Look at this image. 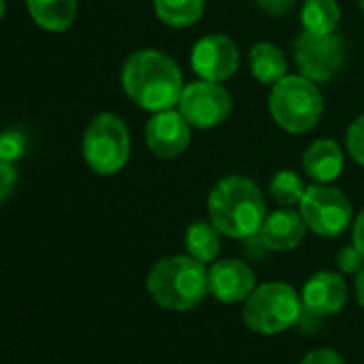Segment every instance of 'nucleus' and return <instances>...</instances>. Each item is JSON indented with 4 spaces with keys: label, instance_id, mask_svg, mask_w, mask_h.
<instances>
[{
    "label": "nucleus",
    "instance_id": "nucleus-26",
    "mask_svg": "<svg viewBox=\"0 0 364 364\" xmlns=\"http://www.w3.org/2000/svg\"><path fill=\"white\" fill-rule=\"evenodd\" d=\"M300 364H345V360L341 358V353H336L330 347H317L313 351H309Z\"/></svg>",
    "mask_w": 364,
    "mask_h": 364
},
{
    "label": "nucleus",
    "instance_id": "nucleus-2",
    "mask_svg": "<svg viewBox=\"0 0 364 364\" xmlns=\"http://www.w3.org/2000/svg\"><path fill=\"white\" fill-rule=\"evenodd\" d=\"M213 225L230 238H253L266 221V202L251 178L228 176L219 180L208 198Z\"/></svg>",
    "mask_w": 364,
    "mask_h": 364
},
{
    "label": "nucleus",
    "instance_id": "nucleus-14",
    "mask_svg": "<svg viewBox=\"0 0 364 364\" xmlns=\"http://www.w3.org/2000/svg\"><path fill=\"white\" fill-rule=\"evenodd\" d=\"M306 230L309 228L300 213L283 208L266 217L257 236L262 245L270 251H291L302 242Z\"/></svg>",
    "mask_w": 364,
    "mask_h": 364
},
{
    "label": "nucleus",
    "instance_id": "nucleus-4",
    "mask_svg": "<svg viewBox=\"0 0 364 364\" xmlns=\"http://www.w3.org/2000/svg\"><path fill=\"white\" fill-rule=\"evenodd\" d=\"M268 107L272 120L281 129L298 135L311 131L319 122L323 114V99L315 88V82L304 75H285L272 86Z\"/></svg>",
    "mask_w": 364,
    "mask_h": 364
},
{
    "label": "nucleus",
    "instance_id": "nucleus-20",
    "mask_svg": "<svg viewBox=\"0 0 364 364\" xmlns=\"http://www.w3.org/2000/svg\"><path fill=\"white\" fill-rule=\"evenodd\" d=\"M341 20V7L336 0H304L300 22L306 33L330 35L336 31Z\"/></svg>",
    "mask_w": 364,
    "mask_h": 364
},
{
    "label": "nucleus",
    "instance_id": "nucleus-23",
    "mask_svg": "<svg viewBox=\"0 0 364 364\" xmlns=\"http://www.w3.org/2000/svg\"><path fill=\"white\" fill-rule=\"evenodd\" d=\"M347 152H349V156L358 163V165H362L364 167V114L362 116H358L351 124H349V129H347Z\"/></svg>",
    "mask_w": 364,
    "mask_h": 364
},
{
    "label": "nucleus",
    "instance_id": "nucleus-6",
    "mask_svg": "<svg viewBox=\"0 0 364 364\" xmlns=\"http://www.w3.org/2000/svg\"><path fill=\"white\" fill-rule=\"evenodd\" d=\"M82 154L95 173H118L127 165L131 154V137L124 120L109 112L95 116L86 127L82 139Z\"/></svg>",
    "mask_w": 364,
    "mask_h": 364
},
{
    "label": "nucleus",
    "instance_id": "nucleus-11",
    "mask_svg": "<svg viewBox=\"0 0 364 364\" xmlns=\"http://www.w3.org/2000/svg\"><path fill=\"white\" fill-rule=\"evenodd\" d=\"M191 141V124L187 118L171 109L156 112L146 124V144L159 159H173L187 150Z\"/></svg>",
    "mask_w": 364,
    "mask_h": 364
},
{
    "label": "nucleus",
    "instance_id": "nucleus-24",
    "mask_svg": "<svg viewBox=\"0 0 364 364\" xmlns=\"http://www.w3.org/2000/svg\"><path fill=\"white\" fill-rule=\"evenodd\" d=\"M336 264H338L343 274H358L364 268V255L358 251L355 245H349V247H343L338 251Z\"/></svg>",
    "mask_w": 364,
    "mask_h": 364
},
{
    "label": "nucleus",
    "instance_id": "nucleus-12",
    "mask_svg": "<svg viewBox=\"0 0 364 364\" xmlns=\"http://www.w3.org/2000/svg\"><path fill=\"white\" fill-rule=\"evenodd\" d=\"M302 311L309 317L334 315L345 306L347 285L338 272L319 270L302 287Z\"/></svg>",
    "mask_w": 364,
    "mask_h": 364
},
{
    "label": "nucleus",
    "instance_id": "nucleus-8",
    "mask_svg": "<svg viewBox=\"0 0 364 364\" xmlns=\"http://www.w3.org/2000/svg\"><path fill=\"white\" fill-rule=\"evenodd\" d=\"M294 58L300 75L315 84L330 82L345 60L343 39L336 33L315 35L302 33L294 43Z\"/></svg>",
    "mask_w": 364,
    "mask_h": 364
},
{
    "label": "nucleus",
    "instance_id": "nucleus-27",
    "mask_svg": "<svg viewBox=\"0 0 364 364\" xmlns=\"http://www.w3.org/2000/svg\"><path fill=\"white\" fill-rule=\"evenodd\" d=\"M257 7H262L266 14H272V16H283L287 14L294 5L296 0H255Z\"/></svg>",
    "mask_w": 364,
    "mask_h": 364
},
{
    "label": "nucleus",
    "instance_id": "nucleus-21",
    "mask_svg": "<svg viewBox=\"0 0 364 364\" xmlns=\"http://www.w3.org/2000/svg\"><path fill=\"white\" fill-rule=\"evenodd\" d=\"M306 193V187L302 178L291 171V169H281L274 173V178L270 180V196L283 206V208H291V206H300L302 198Z\"/></svg>",
    "mask_w": 364,
    "mask_h": 364
},
{
    "label": "nucleus",
    "instance_id": "nucleus-1",
    "mask_svg": "<svg viewBox=\"0 0 364 364\" xmlns=\"http://www.w3.org/2000/svg\"><path fill=\"white\" fill-rule=\"evenodd\" d=\"M122 88L135 105L156 114L180 101L185 84L173 58L159 50H139L122 67Z\"/></svg>",
    "mask_w": 364,
    "mask_h": 364
},
{
    "label": "nucleus",
    "instance_id": "nucleus-10",
    "mask_svg": "<svg viewBox=\"0 0 364 364\" xmlns=\"http://www.w3.org/2000/svg\"><path fill=\"white\" fill-rule=\"evenodd\" d=\"M238 48L228 35L202 37L191 50V67L200 80L221 84L238 71Z\"/></svg>",
    "mask_w": 364,
    "mask_h": 364
},
{
    "label": "nucleus",
    "instance_id": "nucleus-22",
    "mask_svg": "<svg viewBox=\"0 0 364 364\" xmlns=\"http://www.w3.org/2000/svg\"><path fill=\"white\" fill-rule=\"evenodd\" d=\"M26 135L18 129H9L0 133V159H5L9 163L20 161L26 154Z\"/></svg>",
    "mask_w": 364,
    "mask_h": 364
},
{
    "label": "nucleus",
    "instance_id": "nucleus-9",
    "mask_svg": "<svg viewBox=\"0 0 364 364\" xmlns=\"http://www.w3.org/2000/svg\"><path fill=\"white\" fill-rule=\"evenodd\" d=\"M180 114L196 129H215L232 112V97L219 82L200 80L182 88L178 101Z\"/></svg>",
    "mask_w": 364,
    "mask_h": 364
},
{
    "label": "nucleus",
    "instance_id": "nucleus-15",
    "mask_svg": "<svg viewBox=\"0 0 364 364\" xmlns=\"http://www.w3.org/2000/svg\"><path fill=\"white\" fill-rule=\"evenodd\" d=\"M345 165L343 148L334 139H317L313 141L302 156V167L309 178H313L319 185H330L341 173Z\"/></svg>",
    "mask_w": 364,
    "mask_h": 364
},
{
    "label": "nucleus",
    "instance_id": "nucleus-17",
    "mask_svg": "<svg viewBox=\"0 0 364 364\" xmlns=\"http://www.w3.org/2000/svg\"><path fill=\"white\" fill-rule=\"evenodd\" d=\"M249 65H251L253 77L266 86H274L287 75V58L270 41H259L251 48Z\"/></svg>",
    "mask_w": 364,
    "mask_h": 364
},
{
    "label": "nucleus",
    "instance_id": "nucleus-31",
    "mask_svg": "<svg viewBox=\"0 0 364 364\" xmlns=\"http://www.w3.org/2000/svg\"><path fill=\"white\" fill-rule=\"evenodd\" d=\"M358 7L362 9V14H364V0H358Z\"/></svg>",
    "mask_w": 364,
    "mask_h": 364
},
{
    "label": "nucleus",
    "instance_id": "nucleus-18",
    "mask_svg": "<svg viewBox=\"0 0 364 364\" xmlns=\"http://www.w3.org/2000/svg\"><path fill=\"white\" fill-rule=\"evenodd\" d=\"M185 249L187 255L202 264L215 262L221 251V232L213 225V221H196L187 228Z\"/></svg>",
    "mask_w": 364,
    "mask_h": 364
},
{
    "label": "nucleus",
    "instance_id": "nucleus-5",
    "mask_svg": "<svg viewBox=\"0 0 364 364\" xmlns=\"http://www.w3.org/2000/svg\"><path fill=\"white\" fill-rule=\"evenodd\" d=\"M302 313V298L298 291L287 283L270 281L255 287L245 300L242 319L253 332L279 334L291 328Z\"/></svg>",
    "mask_w": 364,
    "mask_h": 364
},
{
    "label": "nucleus",
    "instance_id": "nucleus-13",
    "mask_svg": "<svg viewBox=\"0 0 364 364\" xmlns=\"http://www.w3.org/2000/svg\"><path fill=\"white\" fill-rule=\"evenodd\" d=\"M208 289L219 302H245L255 289V272L240 259H221L208 270Z\"/></svg>",
    "mask_w": 364,
    "mask_h": 364
},
{
    "label": "nucleus",
    "instance_id": "nucleus-29",
    "mask_svg": "<svg viewBox=\"0 0 364 364\" xmlns=\"http://www.w3.org/2000/svg\"><path fill=\"white\" fill-rule=\"evenodd\" d=\"M355 298L360 306H364V268L355 274Z\"/></svg>",
    "mask_w": 364,
    "mask_h": 364
},
{
    "label": "nucleus",
    "instance_id": "nucleus-30",
    "mask_svg": "<svg viewBox=\"0 0 364 364\" xmlns=\"http://www.w3.org/2000/svg\"><path fill=\"white\" fill-rule=\"evenodd\" d=\"M5 9H7L5 0H0V20H3V16H5Z\"/></svg>",
    "mask_w": 364,
    "mask_h": 364
},
{
    "label": "nucleus",
    "instance_id": "nucleus-7",
    "mask_svg": "<svg viewBox=\"0 0 364 364\" xmlns=\"http://www.w3.org/2000/svg\"><path fill=\"white\" fill-rule=\"evenodd\" d=\"M300 215L313 234L321 238H336L351 223V204L343 191L317 182L306 187L300 202Z\"/></svg>",
    "mask_w": 364,
    "mask_h": 364
},
{
    "label": "nucleus",
    "instance_id": "nucleus-19",
    "mask_svg": "<svg viewBox=\"0 0 364 364\" xmlns=\"http://www.w3.org/2000/svg\"><path fill=\"white\" fill-rule=\"evenodd\" d=\"M206 0H154L156 18L171 28H187L200 22Z\"/></svg>",
    "mask_w": 364,
    "mask_h": 364
},
{
    "label": "nucleus",
    "instance_id": "nucleus-25",
    "mask_svg": "<svg viewBox=\"0 0 364 364\" xmlns=\"http://www.w3.org/2000/svg\"><path fill=\"white\" fill-rule=\"evenodd\" d=\"M16 180H18V171L16 165L0 159V206L7 202V198L11 196L14 187H16Z\"/></svg>",
    "mask_w": 364,
    "mask_h": 364
},
{
    "label": "nucleus",
    "instance_id": "nucleus-28",
    "mask_svg": "<svg viewBox=\"0 0 364 364\" xmlns=\"http://www.w3.org/2000/svg\"><path fill=\"white\" fill-rule=\"evenodd\" d=\"M353 245L358 247V251L364 255V210L358 215L355 223H353Z\"/></svg>",
    "mask_w": 364,
    "mask_h": 364
},
{
    "label": "nucleus",
    "instance_id": "nucleus-3",
    "mask_svg": "<svg viewBox=\"0 0 364 364\" xmlns=\"http://www.w3.org/2000/svg\"><path fill=\"white\" fill-rule=\"evenodd\" d=\"M146 287L159 306L169 311H189L210 291L208 270L191 255L163 257L150 268Z\"/></svg>",
    "mask_w": 364,
    "mask_h": 364
},
{
    "label": "nucleus",
    "instance_id": "nucleus-16",
    "mask_svg": "<svg viewBox=\"0 0 364 364\" xmlns=\"http://www.w3.org/2000/svg\"><path fill=\"white\" fill-rule=\"evenodd\" d=\"M37 26L50 33H65L77 16V0H26Z\"/></svg>",
    "mask_w": 364,
    "mask_h": 364
}]
</instances>
